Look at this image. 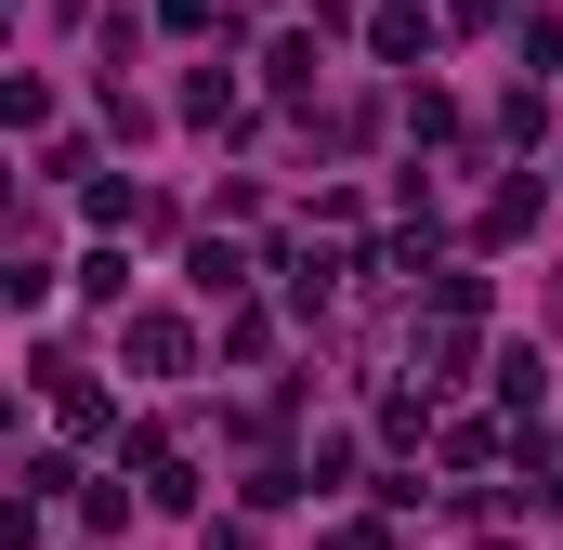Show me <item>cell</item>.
<instances>
[{"instance_id":"cell-1","label":"cell","mask_w":563,"mask_h":550,"mask_svg":"<svg viewBox=\"0 0 563 550\" xmlns=\"http://www.w3.org/2000/svg\"><path fill=\"white\" fill-rule=\"evenodd\" d=\"M184 354H197V341H184V328H170V315H144V328H132V367H157V381H170V367H184Z\"/></svg>"}]
</instances>
